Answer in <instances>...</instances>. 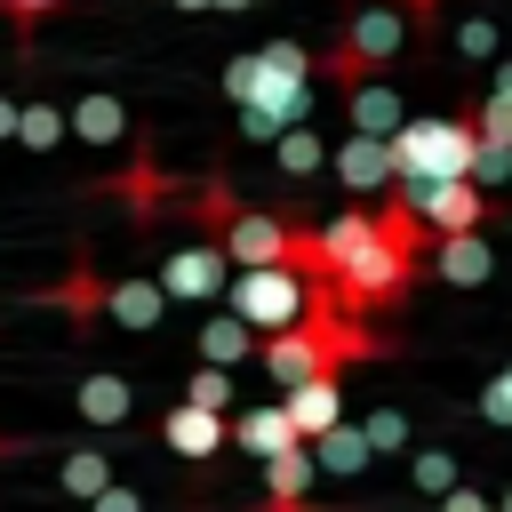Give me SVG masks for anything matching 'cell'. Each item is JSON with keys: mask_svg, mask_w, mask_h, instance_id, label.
Listing matches in <instances>:
<instances>
[{"mask_svg": "<svg viewBox=\"0 0 512 512\" xmlns=\"http://www.w3.org/2000/svg\"><path fill=\"white\" fill-rule=\"evenodd\" d=\"M304 304H312V280H304V272H288V264H240V272L224 280V312H240L256 336H272V328L304 320Z\"/></svg>", "mask_w": 512, "mask_h": 512, "instance_id": "cell-4", "label": "cell"}, {"mask_svg": "<svg viewBox=\"0 0 512 512\" xmlns=\"http://www.w3.org/2000/svg\"><path fill=\"white\" fill-rule=\"evenodd\" d=\"M104 320H112V328H160V320H168L160 280H104Z\"/></svg>", "mask_w": 512, "mask_h": 512, "instance_id": "cell-15", "label": "cell"}, {"mask_svg": "<svg viewBox=\"0 0 512 512\" xmlns=\"http://www.w3.org/2000/svg\"><path fill=\"white\" fill-rule=\"evenodd\" d=\"M224 448H248V456L264 464V456L296 448V424H288V408H280V400H272V408H240V416L224 424Z\"/></svg>", "mask_w": 512, "mask_h": 512, "instance_id": "cell-12", "label": "cell"}, {"mask_svg": "<svg viewBox=\"0 0 512 512\" xmlns=\"http://www.w3.org/2000/svg\"><path fill=\"white\" fill-rule=\"evenodd\" d=\"M360 432H368V448H376V456H400V448H408V416H400V408L360 416Z\"/></svg>", "mask_w": 512, "mask_h": 512, "instance_id": "cell-27", "label": "cell"}, {"mask_svg": "<svg viewBox=\"0 0 512 512\" xmlns=\"http://www.w3.org/2000/svg\"><path fill=\"white\" fill-rule=\"evenodd\" d=\"M424 272L432 280H448V288H480L488 272H496V248H488V232L472 224V232H440L432 248H424Z\"/></svg>", "mask_w": 512, "mask_h": 512, "instance_id": "cell-7", "label": "cell"}, {"mask_svg": "<svg viewBox=\"0 0 512 512\" xmlns=\"http://www.w3.org/2000/svg\"><path fill=\"white\" fill-rule=\"evenodd\" d=\"M176 8H216V0H176Z\"/></svg>", "mask_w": 512, "mask_h": 512, "instance_id": "cell-34", "label": "cell"}, {"mask_svg": "<svg viewBox=\"0 0 512 512\" xmlns=\"http://www.w3.org/2000/svg\"><path fill=\"white\" fill-rule=\"evenodd\" d=\"M40 304L72 312V328H96L104 320V272H96V256H72V272L56 288H40Z\"/></svg>", "mask_w": 512, "mask_h": 512, "instance_id": "cell-10", "label": "cell"}, {"mask_svg": "<svg viewBox=\"0 0 512 512\" xmlns=\"http://www.w3.org/2000/svg\"><path fill=\"white\" fill-rule=\"evenodd\" d=\"M400 200H408V216L440 240V232H472V224H488L496 216V192H480L472 176H432V184H392Z\"/></svg>", "mask_w": 512, "mask_h": 512, "instance_id": "cell-5", "label": "cell"}, {"mask_svg": "<svg viewBox=\"0 0 512 512\" xmlns=\"http://www.w3.org/2000/svg\"><path fill=\"white\" fill-rule=\"evenodd\" d=\"M280 408H288L296 440H312V432H328V424L344 416V384H336V376H304V384L280 392Z\"/></svg>", "mask_w": 512, "mask_h": 512, "instance_id": "cell-11", "label": "cell"}, {"mask_svg": "<svg viewBox=\"0 0 512 512\" xmlns=\"http://www.w3.org/2000/svg\"><path fill=\"white\" fill-rule=\"evenodd\" d=\"M112 192L128 200V216H136V224H152V216L168 208V192H176V184L152 168V152H136V160H128V176H112Z\"/></svg>", "mask_w": 512, "mask_h": 512, "instance_id": "cell-20", "label": "cell"}, {"mask_svg": "<svg viewBox=\"0 0 512 512\" xmlns=\"http://www.w3.org/2000/svg\"><path fill=\"white\" fill-rule=\"evenodd\" d=\"M328 168H336V184H344V192H360V200L392 184V152H384V136H360V128L328 152Z\"/></svg>", "mask_w": 512, "mask_h": 512, "instance_id": "cell-8", "label": "cell"}, {"mask_svg": "<svg viewBox=\"0 0 512 512\" xmlns=\"http://www.w3.org/2000/svg\"><path fill=\"white\" fill-rule=\"evenodd\" d=\"M400 48H408V16H400L392 0H368V8H352V16H344V32L328 40L320 72H328L336 88H352V80H376Z\"/></svg>", "mask_w": 512, "mask_h": 512, "instance_id": "cell-3", "label": "cell"}, {"mask_svg": "<svg viewBox=\"0 0 512 512\" xmlns=\"http://www.w3.org/2000/svg\"><path fill=\"white\" fill-rule=\"evenodd\" d=\"M64 128H72L80 144H96V152H104V144H128V104H120L112 88H88V96L64 112Z\"/></svg>", "mask_w": 512, "mask_h": 512, "instance_id": "cell-14", "label": "cell"}, {"mask_svg": "<svg viewBox=\"0 0 512 512\" xmlns=\"http://www.w3.org/2000/svg\"><path fill=\"white\" fill-rule=\"evenodd\" d=\"M456 56H464V64H488V56H496V16H464V24H456Z\"/></svg>", "mask_w": 512, "mask_h": 512, "instance_id": "cell-28", "label": "cell"}, {"mask_svg": "<svg viewBox=\"0 0 512 512\" xmlns=\"http://www.w3.org/2000/svg\"><path fill=\"white\" fill-rule=\"evenodd\" d=\"M72 128H64V104H48V96H16V144L24 152H56Z\"/></svg>", "mask_w": 512, "mask_h": 512, "instance_id": "cell-22", "label": "cell"}, {"mask_svg": "<svg viewBox=\"0 0 512 512\" xmlns=\"http://www.w3.org/2000/svg\"><path fill=\"white\" fill-rule=\"evenodd\" d=\"M160 448H176L184 464H208V456L224 448V416H216V408H192V400H176V408L160 416Z\"/></svg>", "mask_w": 512, "mask_h": 512, "instance_id": "cell-9", "label": "cell"}, {"mask_svg": "<svg viewBox=\"0 0 512 512\" xmlns=\"http://www.w3.org/2000/svg\"><path fill=\"white\" fill-rule=\"evenodd\" d=\"M104 480H112V448H64V456H56V488H64L72 504H88Z\"/></svg>", "mask_w": 512, "mask_h": 512, "instance_id": "cell-23", "label": "cell"}, {"mask_svg": "<svg viewBox=\"0 0 512 512\" xmlns=\"http://www.w3.org/2000/svg\"><path fill=\"white\" fill-rule=\"evenodd\" d=\"M496 512H512V488H504V504H496Z\"/></svg>", "mask_w": 512, "mask_h": 512, "instance_id": "cell-36", "label": "cell"}, {"mask_svg": "<svg viewBox=\"0 0 512 512\" xmlns=\"http://www.w3.org/2000/svg\"><path fill=\"white\" fill-rule=\"evenodd\" d=\"M16 136V96H0V144Z\"/></svg>", "mask_w": 512, "mask_h": 512, "instance_id": "cell-33", "label": "cell"}, {"mask_svg": "<svg viewBox=\"0 0 512 512\" xmlns=\"http://www.w3.org/2000/svg\"><path fill=\"white\" fill-rule=\"evenodd\" d=\"M472 136H480V152H512V64H496L488 96L472 104Z\"/></svg>", "mask_w": 512, "mask_h": 512, "instance_id": "cell-19", "label": "cell"}, {"mask_svg": "<svg viewBox=\"0 0 512 512\" xmlns=\"http://www.w3.org/2000/svg\"><path fill=\"white\" fill-rule=\"evenodd\" d=\"M384 152H392V184H432V176H472L480 136H472V112H448V120H400Z\"/></svg>", "mask_w": 512, "mask_h": 512, "instance_id": "cell-2", "label": "cell"}, {"mask_svg": "<svg viewBox=\"0 0 512 512\" xmlns=\"http://www.w3.org/2000/svg\"><path fill=\"white\" fill-rule=\"evenodd\" d=\"M224 96L240 104V136H280L312 120V56L296 40H264L224 64Z\"/></svg>", "mask_w": 512, "mask_h": 512, "instance_id": "cell-1", "label": "cell"}, {"mask_svg": "<svg viewBox=\"0 0 512 512\" xmlns=\"http://www.w3.org/2000/svg\"><path fill=\"white\" fill-rule=\"evenodd\" d=\"M272 160H280V176H320L328 144H320V128H312V120H296V128H280V136H272Z\"/></svg>", "mask_w": 512, "mask_h": 512, "instance_id": "cell-24", "label": "cell"}, {"mask_svg": "<svg viewBox=\"0 0 512 512\" xmlns=\"http://www.w3.org/2000/svg\"><path fill=\"white\" fill-rule=\"evenodd\" d=\"M432 504H440V512H496V504H488V496H480V488H464V480H456V488H448V496H432Z\"/></svg>", "mask_w": 512, "mask_h": 512, "instance_id": "cell-32", "label": "cell"}, {"mask_svg": "<svg viewBox=\"0 0 512 512\" xmlns=\"http://www.w3.org/2000/svg\"><path fill=\"white\" fill-rule=\"evenodd\" d=\"M480 424H496V432H512V368H496V376L480 384Z\"/></svg>", "mask_w": 512, "mask_h": 512, "instance_id": "cell-29", "label": "cell"}, {"mask_svg": "<svg viewBox=\"0 0 512 512\" xmlns=\"http://www.w3.org/2000/svg\"><path fill=\"white\" fill-rule=\"evenodd\" d=\"M216 8H256V0H216Z\"/></svg>", "mask_w": 512, "mask_h": 512, "instance_id": "cell-35", "label": "cell"}, {"mask_svg": "<svg viewBox=\"0 0 512 512\" xmlns=\"http://www.w3.org/2000/svg\"><path fill=\"white\" fill-rule=\"evenodd\" d=\"M344 112H352V128H360V136H392V128L408 120L384 72H376V80H352V88H344Z\"/></svg>", "mask_w": 512, "mask_h": 512, "instance_id": "cell-16", "label": "cell"}, {"mask_svg": "<svg viewBox=\"0 0 512 512\" xmlns=\"http://www.w3.org/2000/svg\"><path fill=\"white\" fill-rule=\"evenodd\" d=\"M184 400H192V408H216V416H232V400H240V392H232V368L200 360V368L184 376Z\"/></svg>", "mask_w": 512, "mask_h": 512, "instance_id": "cell-26", "label": "cell"}, {"mask_svg": "<svg viewBox=\"0 0 512 512\" xmlns=\"http://www.w3.org/2000/svg\"><path fill=\"white\" fill-rule=\"evenodd\" d=\"M56 8H64V0H0V16L16 24V40H32V32H40V24L56 16Z\"/></svg>", "mask_w": 512, "mask_h": 512, "instance_id": "cell-30", "label": "cell"}, {"mask_svg": "<svg viewBox=\"0 0 512 512\" xmlns=\"http://www.w3.org/2000/svg\"><path fill=\"white\" fill-rule=\"evenodd\" d=\"M72 408H80L88 424H128V416H136V384H128V376H112V368H96V376H80Z\"/></svg>", "mask_w": 512, "mask_h": 512, "instance_id": "cell-17", "label": "cell"}, {"mask_svg": "<svg viewBox=\"0 0 512 512\" xmlns=\"http://www.w3.org/2000/svg\"><path fill=\"white\" fill-rule=\"evenodd\" d=\"M200 360H216V368H240V360H256V328H248L240 312H216V320H200Z\"/></svg>", "mask_w": 512, "mask_h": 512, "instance_id": "cell-21", "label": "cell"}, {"mask_svg": "<svg viewBox=\"0 0 512 512\" xmlns=\"http://www.w3.org/2000/svg\"><path fill=\"white\" fill-rule=\"evenodd\" d=\"M312 480H320V464H312L304 440L280 448V456H264V504H312Z\"/></svg>", "mask_w": 512, "mask_h": 512, "instance_id": "cell-18", "label": "cell"}, {"mask_svg": "<svg viewBox=\"0 0 512 512\" xmlns=\"http://www.w3.org/2000/svg\"><path fill=\"white\" fill-rule=\"evenodd\" d=\"M224 280H232V264H224L216 240H192V248L160 256V296H168V304H216Z\"/></svg>", "mask_w": 512, "mask_h": 512, "instance_id": "cell-6", "label": "cell"}, {"mask_svg": "<svg viewBox=\"0 0 512 512\" xmlns=\"http://www.w3.org/2000/svg\"><path fill=\"white\" fill-rule=\"evenodd\" d=\"M456 480H464L456 448H408V488H416V496H448Z\"/></svg>", "mask_w": 512, "mask_h": 512, "instance_id": "cell-25", "label": "cell"}, {"mask_svg": "<svg viewBox=\"0 0 512 512\" xmlns=\"http://www.w3.org/2000/svg\"><path fill=\"white\" fill-rule=\"evenodd\" d=\"M88 512H144V496H136V488H120V480H104V488L88 496Z\"/></svg>", "mask_w": 512, "mask_h": 512, "instance_id": "cell-31", "label": "cell"}, {"mask_svg": "<svg viewBox=\"0 0 512 512\" xmlns=\"http://www.w3.org/2000/svg\"><path fill=\"white\" fill-rule=\"evenodd\" d=\"M304 448H312V464H320L328 480H360V472L376 464V448H368V432H360V424H344V416H336L328 432H312Z\"/></svg>", "mask_w": 512, "mask_h": 512, "instance_id": "cell-13", "label": "cell"}]
</instances>
